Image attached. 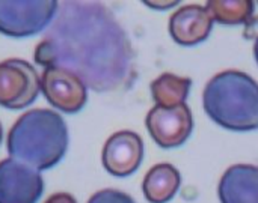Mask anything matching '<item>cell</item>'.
<instances>
[{"label":"cell","mask_w":258,"mask_h":203,"mask_svg":"<svg viewBox=\"0 0 258 203\" xmlns=\"http://www.w3.org/2000/svg\"><path fill=\"white\" fill-rule=\"evenodd\" d=\"M41 92V77L26 60L0 62V106L21 110L30 106Z\"/></svg>","instance_id":"5"},{"label":"cell","mask_w":258,"mask_h":203,"mask_svg":"<svg viewBox=\"0 0 258 203\" xmlns=\"http://www.w3.org/2000/svg\"><path fill=\"white\" fill-rule=\"evenodd\" d=\"M41 92L50 106L63 113H77L88 99V87L71 71L60 66L44 68L41 74Z\"/></svg>","instance_id":"7"},{"label":"cell","mask_w":258,"mask_h":203,"mask_svg":"<svg viewBox=\"0 0 258 203\" xmlns=\"http://www.w3.org/2000/svg\"><path fill=\"white\" fill-rule=\"evenodd\" d=\"M254 57H255V60H257L258 63V36L257 39H255V44H254Z\"/></svg>","instance_id":"18"},{"label":"cell","mask_w":258,"mask_h":203,"mask_svg":"<svg viewBox=\"0 0 258 203\" xmlns=\"http://www.w3.org/2000/svg\"><path fill=\"white\" fill-rule=\"evenodd\" d=\"M203 106L222 128L239 133L258 130V83L242 71L216 74L206 84Z\"/></svg>","instance_id":"3"},{"label":"cell","mask_w":258,"mask_h":203,"mask_svg":"<svg viewBox=\"0 0 258 203\" xmlns=\"http://www.w3.org/2000/svg\"><path fill=\"white\" fill-rule=\"evenodd\" d=\"M42 191L39 170L14 158L0 161V203H36Z\"/></svg>","instance_id":"8"},{"label":"cell","mask_w":258,"mask_h":203,"mask_svg":"<svg viewBox=\"0 0 258 203\" xmlns=\"http://www.w3.org/2000/svg\"><path fill=\"white\" fill-rule=\"evenodd\" d=\"M144 158V142L133 131H118L112 134L103 148V167L112 176L125 178L133 175Z\"/></svg>","instance_id":"9"},{"label":"cell","mask_w":258,"mask_h":203,"mask_svg":"<svg viewBox=\"0 0 258 203\" xmlns=\"http://www.w3.org/2000/svg\"><path fill=\"white\" fill-rule=\"evenodd\" d=\"M213 21L225 26H237L251 21L254 2L251 0H212L206 3Z\"/></svg>","instance_id":"14"},{"label":"cell","mask_w":258,"mask_h":203,"mask_svg":"<svg viewBox=\"0 0 258 203\" xmlns=\"http://www.w3.org/2000/svg\"><path fill=\"white\" fill-rule=\"evenodd\" d=\"M59 8L56 0H0V33L26 38L47 29Z\"/></svg>","instance_id":"4"},{"label":"cell","mask_w":258,"mask_h":203,"mask_svg":"<svg viewBox=\"0 0 258 203\" xmlns=\"http://www.w3.org/2000/svg\"><path fill=\"white\" fill-rule=\"evenodd\" d=\"M148 6L151 8H159V9H166V8H172L175 5H178V2H166V3H160V2H145Z\"/></svg>","instance_id":"17"},{"label":"cell","mask_w":258,"mask_h":203,"mask_svg":"<svg viewBox=\"0 0 258 203\" xmlns=\"http://www.w3.org/2000/svg\"><path fill=\"white\" fill-rule=\"evenodd\" d=\"M213 29V18L206 6L186 5L169 18L171 38L180 45H197L206 41Z\"/></svg>","instance_id":"10"},{"label":"cell","mask_w":258,"mask_h":203,"mask_svg":"<svg viewBox=\"0 0 258 203\" xmlns=\"http://www.w3.org/2000/svg\"><path fill=\"white\" fill-rule=\"evenodd\" d=\"M88 203H136L128 194L119 191V190H100L95 194L89 197Z\"/></svg>","instance_id":"15"},{"label":"cell","mask_w":258,"mask_h":203,"mask_svg":"<svg viewBox=\"0 0 258 203\" xmlns=\"http://www.w3.org/2000/svg\"><path fill=\"white\" fill-rule=\"evenodd\" d=\"M221 203H258V167L234 164L225 170L219 181Z\"/></svg>","instance_id":"11"},{"label":"cell","mask_w":258,"mask_h":203,"mask_svg":"<svg viewBox=\"0 0 258 203\" xmlns=\"http://www.w3.org/2000/svg\"><path fill=\"white\" fill-rule=\"evenodd\" d=\"M151 139L162 149H174L186 143L194 130L192 112L186 104L177 107H153L145 119Z\"/></svg>","instance_id":"6"},{"label":"cell","mask_w":258,"mask_h":203,"mask_svg":"<svg viewBox=\"0 0 258 203\" xmlns=\"http://www.w3.org/2000/svg\"><path fill=\"white\" fill-rule=\"evenodd\" d=\"M2 136H3V131H2V124H0V143H2Z\"/></svg>","instance_id":"19"},{"label":"cell","mask_w":258,"mask_h":203,"mask_svg":"<svg viewBox=\"0 0 258 203\" xmlns=\"http://www.w3.org/2000/svg\"><path fill=\"white\" fill-rule=\"evenodd\" d=\"M192 87V80L187 77H178L175 74H162L150 86L151 96L156 106L160 107H177L186 104V98Z\"/></svg>","instance_id":"13"},{"label":"cell","mask_w":258,"mask_h":203,"mask_svg":"<svg viewBox=\"0 0 258 203\" xmlns=\"http://www.w3.org/2000/svg\"><path fill=\"white\" fill-rule=\"evenodd\" d=\"M44 203H77L76 199L68 194V193H54L50 197H47V200Z\"/></svg>","instance_id":"16"},{"label":"cell","mask_w":258,"mask_h":203,"mask_svg":"<svg viewBox=\"0 0 258 203\" xmlns=\"http://www.w3.org/2000/svg\"><path fill=\"white\" fill-rule=\"evenodd\" d=\"M33 59L44 68L74 72L88 89L100 93L127 89L136 78L130 39L100 2H60Z\"/></svg>","instance_id":"1"},{"label":"cell","mask_w":258,"mask_h":203,"mask_svg":"<svg viewBox=\"0 0 258 203\" xmlns=\"http://www.w3.org/2000/svg\"><path fill=\"white\" fill-rule=\"evenodd\" d=\"M181 184L180 172L168 163L156 164L148 170L142 182V191L150 203H168Z\"/></svg>","instance_id":"12"},{"label":"cell","mask_w":258,"mask_h":203,"mask_svg":"<svg viewBox=\"0 0 258 203\" xmlns=\"http://www.w3.org/2000/svg\"><path fill=\"white\" fill-rule=\"evenodd\" d=\"M68 148V128L53 110L35 109L21 115L8 134L11 158L36 170L54 167Z\"/></svg>","instance_id":"2"}]
</instances>
